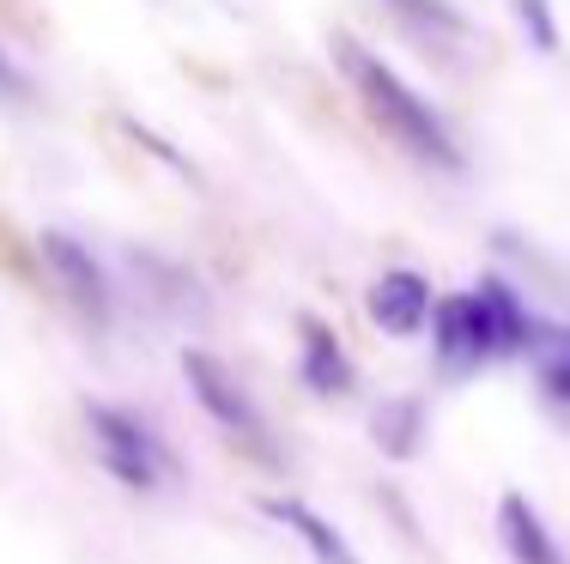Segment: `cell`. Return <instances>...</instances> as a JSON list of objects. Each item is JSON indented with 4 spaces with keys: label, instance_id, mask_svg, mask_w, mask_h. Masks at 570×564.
<instances>
[{
    "label": "cell",
    "instance_id": "cell-1",
    "mask_svg": "<svg viewBox=\"0 0 570 564\" xmlns=\"http://www.w3.org/2000/svg\"><path fill=\"white\" fill-rule=\"evenodd\" d=\"M334 56H341V73L352 79V91H358L364 116H371V122L383 128L406 158H419V165H431V170H450V177L468 165V152L455 146L450 122L431 110V98H419V91L406 86V79L383 56H376V49L341 37V43H334Z\"/></svg>",
    "mask_w": 570,
    "mask_h": 564
},
{
    "label": "cell",
    "instance_id": "cell-2",
    "mask_svg": "<svg viewBox=\"0 0 570 564\" xmlns=\"http://www.w3.org/2000/svg\"><path fill=\"white\" fill-rule=\"evenodd\" d=\"M86 432H91V455L98 467L128 492H165L176 462L165 449V437L153 432L146 419H134L128 407H110V400H91L86 407Z\"/></svg>",
    "mask_w": 570,
    "mask_h": 564
},
{
    "label": "cell",
    "instance_id": "cell-3",
    "mask_svg": "<svg viewBox=\"0 0 570 564\" xmlns=\"http://www.w3.org/2000/svg\"><path fill=\"white\" fill-rule=\"evenodd\" d=\"M183 376H188V395L200 400V413H207V419L219 425V432L237 443L243 455H255V462H267V467L279 462L274 432H267V413L249 400V388L237 383V370H230L225 358L188 346V353H183Z\"/></svg>",
    "mask_w": 570,
    "mask_h": 564
},
{
    "label": "cell",
    "instance_id": "cell-4",
    "mask_svg": "<svg viewBox=\"0 0 570 564\" xmlns=\"http://www.w3.org/2000/svg\"><path fill=\"white\" fill-rule=\"evenodd\" d=\"M37 261L49 267L56 291H61L67 304H73L79 316L91 321V328H110V316H116V291H110V279H104L98 255L79 244L73 231H43V237H37Z\"/></svg>",
    "mask_w": 570,
    "mask_h": 564
},
{
    "label": "cell",
    "instance_id": "cell-5",
    "mask_svg": "<svg viewBox=\"0 0 570 564\" xmlns=\"http://www.w3.org/2000/svg\"><path fill=\"white\" fill-rule=\"evenodd\" d=\"M431 346H438V365L450 376H468L492 358V334H485V316H480V304H473V291L443 298L438 310H431Z\"/></svg>",
    "mask_w": 570,
    "mask_h": 564
},
{
    "label": "cell",
    "instance_id": "cell-6",
    "mask_svg": "<svg viewBox=\"0 0 570 564\" xmlns=\"http://www.w3.org/2000/svg\"><path fill=\"white\" fill-rule=\"evenodd\" d=\"M473 304L485 316V334H492V358H510V353H528V346H547V321L522 304V291L510 279L485 274L473 286Z\"/></svg>",
    "mask_w": 570,
    "mask_h": 564
},
{
    "label": "cell",
    "instance_id": "cell-7",
    "mask_svg": "<svg viewBox=\"0 0 570 564\" xmlns=\"http://www.w3.org/2000/svg\"><path fill=\"white\" fill-rule=\"evenodd\" d=\"M364 310L383 334H395V340H413V334L431 328V279L413 274V267H389L383 279L371 286V298H364Z\"/></svg>",
    "mask_w": 570,
    "mask_h": 564
},
{
    "label": "cell",
    "instance_id": "cell-8",
    "mask_svg": "<svg viewBox=\"0 0 570 564\" xmlns=\"http://www.w3.org/2000/svg\"><path fill=\"white\" fill-rule=\"evenodd\" d=\"M297 370H304V383L316 388V395H352V383H358L341 334H334L328 321H316V316L297 321Z\"/></svg>",
    "mask_w": 570,
    "mask_h": 564
},
{
    "label": "cell",
    "instance_id": "cell-9",
    "mask_svg": "<svg viewBox=\"0 0 570 564\" xmlns=\"http://www.w3.org/2000/svg\"><path fill=\"white\" fill-rule=\"evenodd\" d=\"M498 541L515 564H564V546L552 541L547 516L522 492H504V504H498Z\"/></svg>",
    "mask_w": 570,
    "mask_h": 564
},
{
    "label": "cell",
    "instance_id": "cell-10",
    "mask_svg": "<svg viewBox=\"0 0 570 564\" xmlns=\"http://www.w3.org/2000/svg\"><path fill=\"white\" fill-rule=\"evenodd\" d=\"M262 509H267V516H274L279 528L292 534V541L304 546V553L316 558V564H358V553L346 546V534L334 528L328 516H316V509H309L304 498H262Z\"/></svg>",
    "mask_w": 570,
    "mask_h": 564
},
{
    "label": "cell",
    "instance_id": "cell-11",
    "mask_svg": "<svg viewBox=\"0 0 570 564\" xmlns=\"http://www.w3.org/2000/svg\"><path fill=\"white\" fill-rule=\"evenodd\" d=\"M371 437H376V449L395 455V462L419 455V437H425V400H419V395L383 400V407L371 413Z\"/></svg>",
    "mask_w": 570,
    "mask_h": 564
},
{
    "label": "cell",
    "instance_id": "cell-12",
    "mask_svg": "<svg viewBox=\"0 0 570 564\" xmlns=\"http://www.w3.org/2000/svg\"><path fill=\"white\" fill-rule=\"evenodd\" d=\"M383 7L395 12L413 37H425V43H438V49L468 43V19H461L450 0H383Z\"/></svg>",
    "mask_w": 570,
    "mask_h": 564
},
{
    "label": "cell",
    "instance_id": "cell-13",
    "mask_svg": "<svg viewBox=\"0 0 570 564\" xmlns=\"http://www.w3.org/2000/svg\"><path fill=\"white\" fill-rule=\"evenodd\" d=\"M515 19H522L528 43H534L540 56H552V49H559V19H552V0H515Z\"/></svg>",
    "mask_w": 570,
    "mask_h": 564
},
{
    "label": "cell",
    "instance_id": "cell-14",
    "mask_svg": "<svg viewBox=\"0 0 570 564\" xmlns=\"http://www.w3.org/2000/svg\"><path fill=\"white\" fill-rule=\"evenodd\" d=\"M31 98H37L31 73H24V67L12 61L7 49H0V103H19V110H24V103H31Z\"/></svg>",
    "mask_w": 570,
    "mask_h": 564
},
{
    "label": "cell",
    "instance_id": "cell-15",
    "mask_svg": "<svg viewBox=\"0 0 570 564\" xmlns=\"http://www.w3.org/2000/svg\"><path fill=\"white\" fill-rule=\"evenodd\" d=\"M540 383H547V395L559 400V407H570V353H564V346L540 365Z\"/></svg>",
    "mask_w": 570,
    "mask_h": 564
},
{
    "label": "cell",
    "instance_id": "cell-16",
    "mask_svg": "<svg viewBox=\"0 0 570 564\" xmlns=\"http://www.w3.org/2000/svg\"><path fill=\"white\" fill-rule=\"evenodd\" d=\"M559 346H564V353H570V328H559Z\"/></svg>",
    "mask_w": 570,
    "mask_h": 564
}]
</instances>
